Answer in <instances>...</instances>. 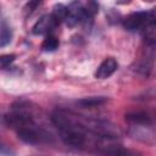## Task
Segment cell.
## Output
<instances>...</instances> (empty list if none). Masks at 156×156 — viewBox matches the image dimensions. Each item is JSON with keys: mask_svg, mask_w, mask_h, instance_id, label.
Instances as JSON below:
<instances>
[{"mask_svg": "<svg viewBox=\"0 0 156 156\" xmlns=\"http://www.w3.org/2000/svg\"><path fill=\"white\" fill-rule=\"evenodd\" d=\"M16 132H17L18 138L27 144L35 145V144H44V143H51L52 141L51 134L49 132H46L45 129L38 127L35 124V122L18 129Z\"/></svg>", "mask_w": 156, "mask_h": 156, "instance_id": "cell-1", "label": "cell"}, {"mask_svg": "<svg viewBox=\"0 0 156 156\" xmlns=\"http://www.w3.org/2000/svg\"><path fill=\"white\" fill-rule=\"evenodd\" d=\"M155 22V11H138L128 15L123 20V27L128 32L144 30L147 24Z\"/></svg>", "mask_w": 156, "mask_h": 156, "instance_id": "cell-2", "label": "cell"}, {"mask_svg": "<svg viewBox=\"0 0 156 156\" xmlns=\"http://www.w3.org/2000/svg\"><path fill=\"white\" fill-rule=\"evenodd\" d=\"M61 132V139L62 141L72 147H84L88 143V134L87 132L77 128V127H69L66 129L60 130Z\"/></svg>", "mask_w": 156, "mask_h": 156, "instance_id": "cell-3", "label": "cell"}, {"mask_svg": "<svg viewBox=\"0 0 156 156\" xmlns=\"http://www.w3.org/2000/svg\"><path fill=\"white\" fill-rule=\"evenodd\" d=\"M57 26H58V24H57V22L55 21V18L51 16V13H50V15H44V16H41V17L35 22V24H34L33 28H32V32H33V34H35V35H43V34L50 33V32H51L52 29H55Z\"/></svg>", "mask_w": 156, "mask_h": 156, "instance_id": "cell-4", "label": "cell"}, {"mask_svg": "<svg viewBox=\"0 0 156 156\" xmlns=\"http://www.w3.org/2000/svg\"><path fill=\"white\" fill-rule=\"evenodd\" d=\"M117 67H118L117 61L113 57H107L98 67V69L95 72V77L98 79H106V78L111 77L117 71Z\"/></svg>", "mask_w": 156, "mask_h": 156, "instance_id": "cell-5", "label": "cell"}, {"mask_svg": "<svg viewBox=\"0 0 156 156\" xmlns=\"http://www.w3.org/2000/svg\"><path fill=\"white\" fill-rule=\"evenodd\" d=\"M100 154L104 156H139L138 152L122 147L119 145H110V146H102L100 149Z\"/></svg>", "mask_w": 156, "mask_h": 156, "instance_id": "cell-6", "label": "cell"}, {"mask_svg": "<svg viewBox=\"0 0 156 156\" xmlns=\"http://www.w3.org/2000/svg\"><path fill=\"white\" fill-rule=\"evenodd\" d=\"M126 119L133 126H149L151 124V118L146 112H130L126 115Z\"/></svg>", "mask_w": 156, "mask_h": 156, "instance_id": "cell-7", "label": "cell"}, {"mask_svg": "<svg viewBox=\"0 0 156 156\" xmlns=\"http://www.w3.org/2000/svg\"><path fill=\"white\" fill-rule=\"evenodd\" d=\"M107 101V99L105 96H90V98H84L80 99L79 101H77V104L82 107L85 108H91V107H96L100 106L102 104H105Z\"/></svg>", "mask_w": 156, "mask_h": 156, "instance_id": "cell-8", "label": "cell"}, {"mask_svg": "<svg viewBox=\"0 0 156 156\" xmlns=\"http://www.w3.org/2000/svg\"><path fill=\"white\" fill-rule=\"evenodd\" d=\"M58 45H60L58 39H57L55 35L49 34V35L44 39V41H43V44H41V49H43V51H45V52H52V51H55V50L58 48Z\"/></svg>", "mask_w": 156, "mask_h": 156, "instance_id": "cell-9", "label": "cell"}, {"mask_svg": "<svg viewBox=\"0 0 156 156\" xmlns=\"http://www.w3.org/2000/svg\"><path fill=\"white\" fill-rule=\"evenodd\" d=\"M11 39H12V30L5 22H2L0 24V48L6 46L11 41Z\"/></svg>", "mask_w": 156, "mask_h": 156, "instance_id": "cell-10", "label": "cell"}, {"mask_svg": "<svg viewBox=\"0 0 156 156\" xmlns=\"http://www.w3.org/2000/svg\"><path fill=\"white\" fill-rule=\"evenodd\" d=\"M51 16L55 18V21L57 22V24H60L61 22H63L66 20L67 16V6H65L63 4H56L52 9Z\"/></svg>", "mask_w": 156, "mask_h": 156, "instance_id": "cell-11", "label": "cell"}, {"mask_svg": "<svg viewBox=\"0 0 156 156\" xmlns=\"http://www.w3.org/2000/svg\"><path fill=\"white\" fill-rule=\"evenodd\" d=\"M15 60H16V55H15V54L0 55V69H4V68H6V67H9Z\"/></svg>", "mask_w": 156, "mask_h": 156, "instance_id": "cell-12", "label": "cell"}]
</instances>
